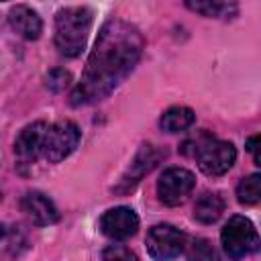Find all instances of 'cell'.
I'll return each mask as SVG.
<instances>
[{
	"instance_id": "1",
	"label": "cell",
	"mask_w": 261,
	"mask_h": 261,
	"mask_svg": "<svg viewBox=\"0 0 261 261\" xmlns=\"http://www.w3.org/2000/svg\"><path fill=\"white\" fill-rule=\"evenodd\" d=\"M143 53V37L137 27L120 18L108 20L94 43L80 84L71 92V104H92L108 96L137 65Z\"/></svg>"
},
{
	"instance_id": "2",
	"label": "cell",
	"mask_w": 261,
	"mask_h": 261,
	"mask_svg": "<svg viewBox=\"0 0 261 261\" xmlns=\"http://www.w3.org/2000/svg\"><path fill=\"white\" fill-rule=\"evenodd\" d=\"M80 143V128L71 120L33 122L20 130L14 141V153L22 161L45 159L49 163L63 161Z\"/></svg>"
},
{
	"instance_id": "3",
	"label": "cell",
	"mask_w": 261,
	"mask_h": 261,
	"mask_svg": "<svg viewBox=\"0 0 261 261\" xmlns=\"http://www.w3.org/2000/svg\"><path fill=\"white\" fill-rule=\"evenodd\" d=\"M92 10L86 6H65L55 16V45L61 55L77 57L88 41Z\"/></svg>"
},
{
	"instance_id": "4",
	"label": "cell",
	"mask_w": 261,
	"mask_h": 261,
	"mask_svg": "<svg viewBox=\"0 0 261 261\" xmlns=\"http://www.w3.org/2000/svg\"><path fill=\"white\" fill-rule=\"evenodd\" d=\"M192 155L196 157L198 167L206 175H222L232 167L237 159V149L228 141H220L204 135L202 139L196 141Z\"/></svg>"
},
{
	"instance_id": "5",
	"label": "cell",
	"mask_w": 261,
	"mask_h": 261,
	"mask_svg": "<svg viewBox=\"0 0 261 261\" xmlns=\"http://www.w3.org/2000/svg\"><path fill=\"white\" fill-rule=\"evenodd\" d=\"M222 249L230 259H243L257 251L259 247V234L255 224L245 216H232L222 226L220 232Z\"/></svg>"
},
{
	"instance_id": "6",
	"label": "cell",
	"mask_w": 261,
	"mask_h": 261,
	"mask_svg": "<svg viewBox=\"0 0 261 261\" xmlns=\"http://www.w3.org/2000/svg\"><path fill=\"white\" fill-rule=\"evenodd\" d=\"M147 253L155 261L175 259L186 247V234L171 224H155L147 232Z\"/></svg>"
},
{
	"instance_id": "7",
	"label": "cell",
	"mask_w": 261,
	"mask_h": 261,
	"mask_svg": "<svg viewBox=\"0 0 261 261\" xmlns=\"http://www.w3.org/2000/svg\"><path fill=\"white\" fill-rule=\"evenodd\" d=\"M194 186H196V177L192 171L184 167H169L161 173L157 181V194L163 204L177 206L192 194Z\"/></svg>"
},
{
	"instance_id": "8",
	"label": "cell",
	"mask_w": 261,
	"mask_h": 261,
	"mask_svg": "<svg viewBox=\"0 0 261 261\" xmlns=\"http://www.w3.org/2000/svg\"><path fill=\"white\" fill-rule=\"evenodd\" d=\"M139 228V216L135 214L133 208L126 206H116L106 210L100 216V230L114 241H124L133 237Z\"/></svg>"
},
{
	"instance_id": "9",
	"label": "cell",
	"mask_w": 261,
	"mask_h": 261,
	"mask_svg": "<svg viewBox=\"0 0 261 261\" xmlns=\"http://www.w3.org/2000/svg\"><path fill=\"white\" fill-rule=\"evenodd\" d=\"M20 208L39 226L55 224L59 220V212H57L55 204L41 192H27L20 200Z\"/></svg>"
},
{
	"instance_id": "10",
	"label": "cell",
	"mask_w": 261,
	"mask_h": 261,
	"mask_svg": "<svg viewBox=\"0 0 261 261\" xmlns=\"http://www.w3.org/2000/svg\"><path fill=\"white\" fill-rule=\"evenodd\" d=\"M8 22L14 29V33H18L22 39H29V41L39 39L41 33H43L41 16L27 4L12 6L10 12H8Z\"/></svg>"
},
{
	"instance_id": "11",
	"label": "cell",
	"mask_w": 261,
	"mask_h": 261,
	"mask_svg": "<svg viewBox=\"0 0 261 261\" xmlns=\"http://www.w3.org/2000/svg\"><path fill=\"white\" fill-rule=\"evenodd\" d=\"M222 212H224V200L220 194H214V192L202 194L194 204V218L202 224L216 222Z\"/></svg>"
},
{
	"instance_id": "12",
	"label": "cell",
	"mask_w": 261,
	"mask_h": 261,
	"mask_svg": "<svg viewBox=\"0 0 261 261\" xmlns=\"http://www.w3.org/2000/svg\"><path fill=\"white\" fill-rule=\"evenodd\" d=\"M196 120V114L192 108L188 106H171L167 108L161 118H159V126L165 130V133H181L186 128H190Z\"/></svg>"
},
{
	"instance_id": "13",
	"label": "cell",
	"mask_w": 261,
	"mask_h": 261,
	"mask_svg": "<svg viewBox=\"0 0 261 261\" xmlns=\"http://www.w3.org/2000/svg\"><path fill=\"white\" fill-rule=\"evenodd\" d=\"M261 198V175L259 173H251L247 177H243L237 186V200L241 204H257Z\"/></svg>"
},
{
	"instance_id": "14",
	"label": "cell",
	"mask_w": 261,
	"mask_h": 261,
	"mask_svg": "<svg viewBox=\"0 0 261 261\" xmlns=\"http://www.w3.org/2000/svg\"><path fill=\"white\" fill-rule=\"evenodd\" d=\"M188 8H192L194 12H200L204 16H224L226 12H234L237 6L234 4H226V2H214V0H204V2H188Z\"/></svg>"
},
{
	"instance_id": "15",
	"label": "cell",
	"mask_w": 261,
	"mask_h": 261,
	"mask_svg": "<svg viewBox=\"0 0 261 261\" xmlns=\"http://www.w3.org/2000/svg\"><path fill=\"white\" fill-rule=\"evenodd\" d=\"M102 261H139L137 255L124 245H110L102 253Z\"/></svg>"
},
{
	"instance_id": "16",
	"label": "cell",
	"mask_w": 261,
	"mask_h": 261,
	"mask_svg": "<svg viewBox=\"0 0 261 261\" xmlns=\"http://www.w3.org/2000/svg\"><path fill=\"white\" fill-rule=\"evenodd\" d=\"M69 86V73L63 71V69H53L49 75H47V88L53 90V92H61L63 88Z\"/></svg>"
},
{
	"instance_id": "17",
	"label": "cell",
	"mask_w": 261,
	"mask_h": 261,
	"mask_svg": "<svg viewBox=\"0 0 261 261\" xmlns=\"http://www.w3.org/2000/svg\"><path fill=\"white\" fill-rule=\"evenodd\" d=\"M257 143H259V137L255 135V137H251L249 141H247V149L253 153V159H255V163L259 165V153H257Z\"/></svg>"
},
{
	"instance_id": "18",
	"label": "cell",
	"mask_w": 261,
	"mask_h": 261,
	"mask_svg": "<svg viewBox=\"0 0 261 261\" xmlns=\"http://www.w3.org/2000/svg\"><path fill=\"white\" fill-rule=\"evenodd\" d=\"M2 234H4V226L0 224V239H2Z\"/></svg>"
}]
</instances>
